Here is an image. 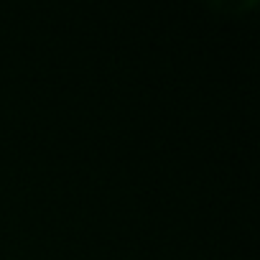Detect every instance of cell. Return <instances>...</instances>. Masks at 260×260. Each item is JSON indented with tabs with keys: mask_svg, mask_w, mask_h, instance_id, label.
I'll return each mask as SVG.
<instances>
[]
</instances>
